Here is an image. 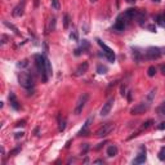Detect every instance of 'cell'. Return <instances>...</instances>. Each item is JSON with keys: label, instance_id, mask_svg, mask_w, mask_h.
Here are the masks:
<instances>
[{"label": "cell", "instance_id": "8fae6325", "mask_svg": "<svg viewBox=\"0 0 165 165\" xmlns=\"http://www.w3.org/2000/svg\"><path fill=\"white\" fill-rule=\"evenodd\" d=\"M146 147L145 146H141L139 148V152H138V156L133 160V164H143L146 161Z\"/></svg>", "mask_w": 165, "mask_h": 165}, {"label": "cell", "instance_id": "e0dca14e", "mask_svg": "<svg viewBox=\"0 0 165 165\" xmlns=\"http://www.w3.org/2000/svg\"><path fill=\"white\" fill-rule=\"evenodd\" d=\"M156 67L155 66H150V67H148V70H147V75L150 76V78H152V76H155L156 75Z\"/></svg>", "mask_w": 165, "mask_h": 165}, {"label": "cell", "instance_id": "d4e9b609", "mask_svg": "<svg viewBox=\"0 0 165 165\" xmlns=\"http://www.w3.org/2000/svg\"><path fill=\"white\" fill-rule=\"evenodd\" d=\"M65 128H66V119L59 120V130L63 132V130H65Z\"/></svg>", "mask_w": 165, "mask_h": 165}, {"label": "cell", "instance_id": "7402d4cb", "mask_svg": "<svg viewBox=\"0 0 165 165\" xmlns=\"http://www.w3.org/2000/svg\"><path fill=\"white\" fill-rule=\"evenodd\" d=\"M156 90H158V89H156V88H153V89H152V90H151V92H150V94L147 95V101H148V102H150V103L152 102V98H153V95H155Z\"/></svg>", "mask_w": 165, "mask_h": 165}, {"label": "cell", "instance_id": "6da1fadb", "mask_svg": "<svg viewBox=\"0 0 165 165\" xmlns=\"http://www.w3.org/2000/svg\"><path fill=\"white\" fill-rule=\"evenodd\" d=\"M18 81H20V85L22 88H25V89L29 90V92H34L35 81L30 72H26V71L20 72L18 74Z\"/></svg>", "mask_w": 165, "mask_h": 165}, {"label": "cell", "instance_id": "30bf717a", "mask_svg": "<svg viewBox=\"0 0 165 165\" xmlns=\"http://www.w3.org/2000/svg\"><path fill=\"white\" fill-rule=\"evenodd\" d=\"M114 103H115V100H114V98H110V100L103 104L102 108H101V116H107V115L111 112Z\"/></svg>", "mask_w": 165, "mask_h": 165}, {"label": "cell", "instance_id": "f546056e", "mask_svg": "<svg viewBox=\"0 0 165 165\" xmlns=\"http://www.w3.org/2000/svg\"><path fill=\"white\" fill-rule=\"evenodd\" d=\"M160 71L165 75V65H160Z\"/></svg>", "mask_w": 165, "mask_h": 165}, {"label": "cell", "instance_id": "1f68e13d", "mask_svg": "<svg viewBox=\"0 0 165 165\" xmlns=\"http://www.w3.org/2000/svg\"><path fill=\"white\" fill-rule=\"evenodd\" d=\"M23 125H25V121H20L17 124V126H23Z\"/></svg>", "mask_w": 165, "mask_h": 165}, {"label": "cell", "instance_id": "ac0fdd59", "mask_svg": "<svg viewBox=\"0 0 165 165\" xmlns=\"http://www.w3.org/2000/svg\"><path fill=\"white\" fill-rule=\"evenodd\" d=\"M158 25L159 26H161V27H165V14H163V16H158Z\"/></svg>", "mask_w": 165, "mask_h": 165}, {"label": "cell", "instance_id": "5b68a950", "mask_svg": "<svg viewBox=\"0 0 165 165\" xmlns=\"http://www.w3.org/2000/svg\"><path fill=\"white\" fill-rule=\"evenodd\" d=\"M150 106H151V103L148 102V101H146V102H141V103H137L134 107H132L130 114L132 115H142V114H145V112L148 111Z\"/></svg>", "mask_w": 165, "mask_h": 165}, {"label": "cell", "instance_id": "ba28073f", "mask_svg": "<svg viewBox=\"0 0 165 165\" xmlns=\"http://www.w3.org/2000/svg\"><path fill=\"white\" fill-rule=\"evenodd\" d=\"M161 56V50L158 46H150V48L146 50V57L148 59H158Z\"/></svg>", "mask_w": 165, "mask_h": 165}, {"label": "cell", "instance_id": "83f0119b", "mask_svg": "<svg viewBox=\"0 0 165 165\" xmlns=\"http://www.w3.org/2000/svg\"><path fill=\"white\" fill-rule=\"evenodd\" d=\"M23 132H21V133H16V139H20V138H22L23 137Z\"/></svg>", "mask_w": 165, "mask_h": 165}, {"label": "cell", "instance_id": "5bb4252c", "mask_svg": "<svg viewBox=\"0 0 165 165\" xmlns=\"http://www.w3.org/2000/svg\"><path fill=\"white\" fill-rule=\"evenodd\" d=\"M23 9H25V1H22V4H18L17 7L13 9L12 14L14 16V17H21V16L23 14Z\"/></svg>", "mask_w": 165, "mask_h": 165}, {"label": "cell", "instance_id": "2e32d148", "mask_svg": "<svg viewBox=\"0 0 165 165\" xmlns=\"http://www.w3.org/2000/svg\"><path fill=\"white\" fill-rule=\"evenodd\" d=\"M45 67H46V75H48V78H50L52 76V65H50V61H49L48 58H45Z\"/></svg>", "mask_w": 165, "mask_h": 165}, {"label": "cell", "instance_id": "836d02e7", "mask_svg": "<svg viewBox=\"0 0 165 165\" xmlns=\"http://www.w3.org/2000/svg\"><path fill=\"white\" fill-rule=\"evenodd\" d=\"M90 1H92V3H95V1H97V0H90Z\"/></svg>", "mask_w": 165, "mask_h": 165}, {"label": "cell", "instance_id": "9a60e30c", "mask_svg": "<svg viewBox=\"0 0 165 165\" xmlns=\"http://www.w3.org/2000/svg\"><path fill=\"white\" fill-rule=\"evenodd\" d=\"M117 152H119V150H117V147L115 145L108 146V148H107V151H106V153H107L108 158H114V156H116Z\"/></svg>", "mask_w": 165, "mask_h": 165}, {"label": "cell", "instance_id": "7c38bea8", "mask_svg": "<svg viewBox=\"0 0 165 165\" xmlns=\"http://www.w3.org/2000/svg\"><path fill=\"white\" fill-rule=\"evenodd\" d=\"M88 68H89V63L88 62H82L80 63V65L76 67V70H75V72H74V75L75 76H81V75H84L85 72L88 71Z\"/></svg>", "mask_w": 165, "mask_h": 165}, {"label": "cell", "instance_id": "cb8c5ba5", "mask_svg": "<svg viewBox=\"0 0 165 165\" xmlns=\"http://www.w3.org/2000/svg\"><path fill=\"white\" fill-rule=\"evenodd\" d=\"M52 7L56 10H58L61 8V4H59V0H52Z\"/></svg>", "mask_w": 165, "mask_h": 165}, {"label": "cell", "instance_id": "277c9868", "mask_svg": "<svg viewBox=\"0 0 165 165\" xmlns=\"http://www.w3.org/2000/svg\"><path fill=\"white\" fill-rule=\"evenodd\" d=\"M88 100H89V94L88 93H82V94L79 97L78 102H76V106H75V110H74V114L75 115H80L84 110L85 104H87Z\"/></svg>", "mask_w": 165, "mask_h": 165}, {"label": "cell", "instance_id": "3957f363", "mask_svg": "<svg viewBox=\"0 0 165 165\" xmlns=\"http://www.w3.org/2000/svg\"><path fill=\"white\" fill-rule=\"evenodd\" d=\"M130 21L132 20L125 14V12H124L123 14H120L119 17L116 18V21H115V23H114V30L115 31H124Z\"/></svg>", "mask_w": 165, "mask_h": 165}, {"label": "cell", "instance_id": "52a82bcc", "mask_svg": "<svg viewBox=\"0 0 165 165\" xmlns=\"http://www.w3.org/2000/svg\"><path fill=\"white\" fill-rule=\"evenodd\" d=\"M97 43H98V45H100L101 48L103 49V52H104V56H106V58L108 59L110 62H115V58H116V57H115L114 50H112V49L110 48V46H107L106 44H104V43H103V41L101 40V39H97Z\"/></svg>", "mask_w": 165, "mask_h": 165}, {"label": "cell", "instance_id": "9c48e42d", "mask_svg": "<svg viewBox=\"0 0 165 165\" xmlns=\"http://www.w3.org/2000/svg\"><path fill=\"white\" fill-rule=\"evenodd\" d=\"M93 123V116H89L87 120H85L84 125H82V128L80 129V132L78 133L79 137H85L89 134V128H90V124Z\"/></svg>", "mask_w": 165, "mask_h": 165}, {"label": "cell", "instance_id": "603a6c76", "mask_svg": "<svg viewBox=\"0 0 165 165\" xmlns=\"http://www.w3.org/2000/svg\"><path fill=\"white\" fill-rule=\"evenodd\" d=\"M158 112H159V115H165V101L160 104V106H159Z\"/></svg>", "mask_w": 165, "mask_h": 165}, {"label": "cell", "instance_id": "ffe728a7", "mask_svg": "<svg viewBox=\"0 0 165 165\" xmlns=\"http://www.w3.org/2000/svg\"><path fill=\"white\" fill-rule=\"evenodd\" d=\"M68 25H70V16L65 14V17H63V27L68 29Z\"/></svg>", "mask_w": 165, "mask_h": 165}, {"label": "cell", "instance_id": "f1b7e54d", "mask_svg": "<svg viewBox=\"0 0 165 165\" xmlns=\"http://www.w3.org/2000/svg\"><path fill=\"white\" fill-rule=\"evenodd\" d=\"M159 129H160V130H163V129H165V121L160 123V125H159Z\"/></svg>", "mask_w": 165, "mask_h": 165}, {"label": "cell", "instance_id": "4dcf8cb0", "mask_svg": "<svg viewBox=\"0 0 165 165\" xmlns=\"http://www.w3.org/2000/svg\"><path fill=\"white\" fill-rule=\"evenodd\" d=\"M103 163H104L103 160H95L94 161V164H103Z\"/></svg>", "mask_w": 165, "mask_h": 165}, {"label": "cell", "instance_id": "44dd1931", "mask_svg": "<svg viewBox=\"0 0 165 165\" xmlns=\"http://www.w3.org/2000/svg\"><path fill=\"white\" fill-rule=\"evenodd\" d=\"M97 72L98 74H106L107 72V67H106V66H103V65H98Z\"/></svg>", "mask_w": 165, "mask_h": 165}, {"label": "cell", "instance_id": "8992f818", "mask_svg": "<svg viewBox=\"0 0 165 165\" xmlns=\"http://www.w3.org/2000/svg\"><path fill=\"white\" fill-rule=\"evenodd\" d=\"M115 129V124L114 123H107V124H103V126H101L97 132H95V136L97 137H107L108 134H111V132Z\"/></svg>", "mask_w": 165, "mask_h": 165}, {"label": "cell", "instance_id": "4316f807", "mask_svg": "<svg viewBox=\"0 0 165 165\" xmlns=\"http://www.w3.org/2000/svg\"><path fill=\"white\" fill-rule=\"evenodd\" d=\"M70 38H71V39H74V40H78V32H76V31H74L72 34L70 35Z\"/></svg>", "mask_w": 165, "mask_h": 165}, {"label": "cell", "instance_id": "d6986e66", "mask_svg": "<svg viewBox=\"0 0 165 165\" xmlns=\"http://www.w3.org/2000/svg\"><path fill=\"white\" fill-rule=\"evenodd\" d=\"M158 155H159V159H160L161 161H165V146H163V147L160 148Z\"/></svg>", "mask_w": 165, "mask_h": 165}, {"label": "cell", "instance_id": "484cf974", "mask_svg": "<svg viewBox=\"0 0 165 165\" xmlns=\"http://www.w3.org/2000/svg\"><path fill=\"white\" fill-rule=\"evenodd\" d=\"M20 151H21V147H17V148H14V150H13V151H10V153H9V155H10V156H14L16 153H18V152H20Z\"/></svg>", "mask_w": 165, "mask_h": 165}, {"label": "cell", "instance_id": "d6a6232c", "mask_svg": "<svg viewBox=\"0 0 165 165\" xmlns=\"http://www.w3.org/2000/svg\"><path fill=\"white\" fill-rule=\"evenodd\" d=\"M153 1H156V3H160V0H153Z\"/></svg>", "mask_w": 165, "mask_h": 165}, {"label": "cell", "instance_id": "4fadbf2b", "mask_svg": "<svg viewBox=\"0 0 165 165\" xmlns=\"http://www.w3.org/2000/svg\"><path fill=\"white\" fill-rule=\"evenodd\" d=\"M9 103H10V107H12L13 110H20L21 108V104L18 102L17 97H16V94L13 92L9 93Z\"/></svg>", "mask_w": 165, "mask_h": 165}, {"label": "cell", "instance_id": "7a4b0ae2", "mask_svg": "<svg viewBox=\"0 0 165 165\" xmlns=\"http://www.w3.org/2000/svg\"><path fill=\"white\" fill-rule=\"evenodd\" d=\"M35 59V66H36L38 71H39L41 79H43L44 82L48 81V75H46V67H45V57L41 56V54H35L34 56Z\"/></svg>", "mask_w": 165, "mask_h": 165}]
</instances>
